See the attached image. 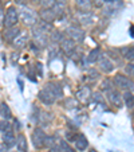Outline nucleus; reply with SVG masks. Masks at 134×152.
Wrapping results in <instances>:
<instances>
[{
	"label": "nucleus",
	"instance_id": "1",
	"mask_svg": "<svg viewBox=\"0 0 134 152\" xmlns=\"http://www.w3.org/2000/svg\"><path fill=\"white\" fill-rule=\"evenodd\" d=\"M51 30V24L46 22H38L35 26H32V38L34 43L40 49L47 46L49 43V31Z\"/></svg>",
	"mask_w": 134,
	"mask_h": 152
},
{
	"label": "nucleus",
	"instance_id": "2",
	"mask_svg": "<svg viewBox=\"0 0 134 152\" xmlns=\"http://www.w3.org/2000/svg\"><path fill=\"white\" fill-rule=\"evenodd\" d=\"M17 14H19V19L22 20L26 26L32 27L38 23V14L32 8H30V7L22 6L17 10Z\"/></svg>",
	"mask_w": 134,
	"mask_h": 152
},
{
	"label": "nucleus",
	"instance_id": "3",
	"mask_svg": "<svg viewBox=\"0 0 134 152\" xmlns=\"http://www.w3.org/2000/svg\"><path fill=\"white\" fill-rule=\"evenodd\" d=\"M113 83L117 89L120 90H133L134 89V81L131 80L130 77L127 75H123V74H117L114 75L113 78Z\"/></svg>",
	"mask_w": 134,
	"mask_h": 152
},
{
	"label": "nucleus",
	"instance_id": "4",
	"mask_svg": "<svg viewBox=\"0 0 134 152\" xmlns=\"http://www.w3.org/2000/svg\"><path fill=\"white\" fill-rule=\"evenodd\" d=\"M19 22V14H17V8L16 7H8L4 14V20H3V26L6 28L8 27H14Z\"/></svg>",
	"mask_w": 134,
	"mask_h": 152
},
{
	"label": "nucleus",
	"instance_id": "5",
	"mask_svg": "<svg viewBox=\"0 0 134 152\" xmlns=\"http://www.w3.org/2000/svg\"><path fill=\"white\" fill-rule=\"evenodd\" d=\"M103 7H105L103 14L107 16H113L123 8V0H105Z\"/></svg>",
	"mask_w": 134,
	"mask_h": 152
},
{
	"label": "nucleus",
	"instance_id": "6",
	"mask_svg": "<svg viewBox=\"0 0 134 152\" xmlns=\"http://www.w3.org/2000/svg\"><path fill=\"white\" fill-rule=\"evenodd\" d=\"M46 137H47V135L42 128L35 129L34 132H32V136H31L35 148H38V149L43 148V147H44V143H46Z\"/></svg>",
	"mask_w": 134,
	"mask_h": 152
},
{
	"label": "nucleus",
	"instance_id": "7",
	"mask_svg": "<svg viewBox=\"0 0 134 152\" xmlns=\"http://www.w3.org/2000/svg\"><path fill=\"white\" fill-rule=\"evenodd\" d=\"M106 93H107V100L111 105L115 106V108H122V105H123L122 94L118 92V89H113V88H110L109 90H106Z\"/></svg>",
	"mask_w": 134,
	"mask_h": 152
},
{
	"label": "nucleus",
	"instance_id": "8",
	"mask_svg": "<svg viewBox=\"0 0 134 152\" xmlns=\"http://www.w3.org/2000/svg\"><path fill=\"white\" fill-rule=\"evenodd\" d=\"M97 62H98V65H99V69L102 70L103 73H111L115 69L114 62H113L106 54H102V53H101V55H99Z\"/></svg>",
	"mask_w": 134,
	"mask_h": 152
},
{
	"label": "nucleus",
	"instance_id": "9",
	"mask_svg": "<svg viewBox=\"0 0 134 152\" xmlns=\"http://www.w3.org/2000/svg\"><path fill=\"white\" fill-rule=\"evenodd\" d=\"M66 34H67V37H69L70 39L77 43H80L85 40V32H83V30H80L79 27H75V26L67 27V28H66Z\"/></svg>",
	"mask_w": 134,
	"mask_h": 152
},
{
	"label": "nucleus",
	"instance_id": "10",
	"mask_svg": "<svg viewBox=\"0 0 134 152\" xmlns=\"http://www.w3.org/2000/svg\"><path fill=\"white\" fill-rule=\"evenodd\" d=\"M59 49L64 53L66 55L71 57L72 54L75 53V49H77V45H75L74 40H71L70 38H64L62 42L59 43Z\"/></svg>",
	"mask_w": 134,
	"mask_h": 152
},
{
	"label": "nucleus",
	"instance_id": "11",
	"mask_svg": "<svg viewBox=\"0 0 134 152\" xmlns=\"http://www.w3.org/2000/svg\"><path fill=\"white\" fill-rule=\"evenodd\" d=\"M28 40H30L28 34H27V32H22V31H20V34L17 35V37L15 38L11 43H12V46H14L15 49L20 50V49H23L27 43H28Z\"/></svg>",
	"mask_w": 134,
	"mask_h": 152
},
{
	"label": "nucleus",
	"instance_id": "12",
	"mask_svg": "<svg viewBox=\"0 0 134 152\" xmlns=\"http://www.w3.org/2000/svg\"><path fill=\"white\" fill-rule=\"evenodd\" d=\"M47 90L52 94V97L56 100V98H60L63 97V90H62V86L56 82H47L46 86H44Z\"/></svg>",
	"mask_w": 134,
	"mask_h": 152
},
{
	"label": "nucleus",
	"instance_id": "13",
	"mask_svg": "<svg viewBox=\"0 0 134 152\" xmlns=\"http://www.w3.org/2000/svg\"><path fill=\"white\" fill-rule=\"evenodd\" d=\"M38 98H39V101L43 102L44 105H52V104L55 102V98L52 97V94L46 89V88L38 93Z\"/></svg>",
	"mask_w": 134,
	"mask_h": 152
},
{
	"label": "nucleus",
	"instance_id": "14",
	"mask_svg": "<svg viewBox=\"0 0 134 152\" xmlns=\"http://www.w3.org/2000/svg\"><path fill=\"white\" fill-rule=\"evenodd\" d=\"M39 16H40V19H42L43 22L50 23V24H52L55 22V19H56V16H55L52 8H43L42 11L39 12Z\"/></svg>",
	"mask_w": 134,
	"mask_h": 152
},
{
	"label": "nucleus",
	"instance_id": "15",
	"mask_svg": "<svg viewBox=\"0 0 134 152\" xmlns=\"http://www.w3.org/2000/svg\"><path fill=\"white\" fill-rule=\"evenodd\" d=\"M91 89L90 86H82L77 93V100L78 101H82V102H87L90 98H91Z\"/></svg>",
	"mask_w": 134,
	"mask_h": 152
},
{
	"label": "nucleus",
	"instance_id": "16",
	"mask_svg": "<svg viewBox=\"0 0 134 152\" xmlns=\"http://www.w3.org/2000/svg\"><path fill=\"white\" fill-rule=\"evenodd\" d=\"M1 140H3L4 145L8 147V148L14 147L15 144H16V137H15V135H14V131L11 129V131H6V132H3Z\"/></svg>",
	"mask_w": 134,
	"mask_h": 152
},
{
	"label": "nucleus",
	"instance_id": "17",
	"mask_svg": "<svg viewBox=\"0 0 134 152\" xmlns=\"http://www.w3.org/2000/svg\"><path fill=\"white\" fill-rule=\"evenodd\" d=\"M19 34H20V28L17 26H14V27H8V28H6L3 37L7 42H12Z\"/></svg>",
	"mask_w": 134,
	"mask_h": 152
},
{
	"label": "nucleus",
	"instance_id": "18",
	"mask_svg": "<svg viewBox=\"0 0 134 152\" xmlns=\"http://www.w3.org/2000/svg\"><path fill=\"white\" fill-rule=\"evenodd\" d=\"M122 101L125 104L126 108H134V94L131 93V90H125L122 94Z\"/></svg>",
	"mask_w": 134,
	"mask_h": 152
},
{
	"label": "nucleus",
	"instance_id": "19",
	"mask_svg": "<svg viewBox=\"0 0 134 152\" xmlns=\"http://www.w3.org/2000/svg\"><path fill=\"white\" fill-rule=\"evenodd\" d=\"M16 148H17V151H20V152H27V149H28L27 139H26V136L22 135V133L16 137Z\"/></svg>",
	"mask_w": 134,
	"mask_h": 152
},
{
	"label": "nucleus",
	"instance_id": "20",
	"mask_svg": "<svg viewBox=\"0 0 134 152\" xmlns=\"http://www.w3.org/2000/svg\"><path fill=\"white\" fill-rule=\"evenodd\" d=\"M74 143H75V147H77L78 151H85V149L88 147V141H87V139H86L85 135H78L77 140H75Z\"/></svg>",
	"mask_w": 134,
	"mask_h": 152
},
{
	"label": "nucleus",
	"instance_id": "21",
	"mask_svg": "<svg viewBox=\"0 0 134 152\" xmlns=\"http://www.w3.org/2000/svg\"><path fill=\"white\" fill-rule=\"evenodd\" d=\"M78 19L82 24H90L93 23V14L88 11H82L78 14Z\"/></svg>",
	"mask_w": 134,
	"mask_h": 152
},
{
	"label": "nucleus",
	"instance_id": "22",
	"mask_svg": "<svg viewBox=\"0 0 134 152\" xmlns=\"http://www.w3.org/2000/svg\"><path fill=\"white\" fill-rule=\"evenodd\" d=\"M0 116L3 117V120H9V118H12V112L6 102L0 104Z\"/></svg>",
	"mask_w": 134,
	"mask_h": 152
},
{
	"label": "nucleus",
	"instance_id": "23",
	"mask_svg": "<svg viewBox=\"0 0 134 152\" xmlns=\"http://www.w3.org/2000/svg\"><path fill=\"white\" fill-rule=\"evenodd\" d=\"M101 49L99 47H95V49H93L91 51L87 54V58H86V61H87L88 63H94V62H97L98 61V58H99V55H101Z\"/></svg>",
	"mask_w": 134,
	"mask_h": 152
},
{
	"label": "nucleus",
	"instance_id": "24",
	"mask_svg": "<svg viewBox=\"0 0 134 152\" xmlns=\"http://www.w3.org/2000/svg\"><path fill=\"white\" fill-rule=\"evenodd\" d=\"M122 57L127 59L129 62H134V46L122 49Z\"/></svg>",
	"mask_w": 134,
	"mask_h": 152
},
{
	"label": "nucleus",
	"instance_id": "25",
	"mask_svg": "<svg viewBox=\"0 0 134 152\" xmlns=\"http://www.w3.org/2000/svg\"><path fill=\"white\" fill-rule=\"evenodd\" d=\"M50 39H51L52 43H55V45H56V43H60L63 39H64V34H63V32H60V31H52Z\"/></svg>",
	"mask_w": 134,
	"mask_h": 152
},
{
	"label": "nucleus",
	"instance_id": "26",
	"mask_svg": "<svg viewBox=\"0 0 134 152\" xmlns=\"http://www.w3.org/2000/svg\"><path fill=\"white\" fill-rule=\"evenodd\" d=\"M58 144H59L60 152H75L74 149L70 147V144H69L67 140H62V139H59V140H58Z\"/></svg>",
	"mask_w": 134,
	"mask_h": 152
},
{
	"label": "nucleus",
	"instance_id": "27",
	"mask_svg": "<svg viewBox=\"0 0 134 152\" xmlns=\"http://www.w3.org/2000/svg\"><path fill=\"white\" fill-rule=\"evenodd\" d=\"M59 51H60V49H59V46H56V45L50 47L49 49V61L55 59V58L58 57V54H59Z\"/></svg>",
	"mask_w": 134,
	"mask_h": 152
},
{
	"label": "nucleus",
	"instance_id": "28",
	"mask_svg": "<svg viewBox=\"0 0 134 152\" xmlns=\"http://www.w3.org/2000/svg\"><path fill=\"white\" fill-rule=\"evenodd\" d=\"M75 3L79 8L85 10V11H88L90 7H91V3H90V0H75Z\"/></svg>",
	"mask_w": 134,
	"mask_h": 152
},
{
	"label": "nucleus",
	"instance_id": "29",
	"mask_svg": "<svg viewBox=\"0 0 134 152\" xmlns=\"http://www.w3.org/2000/svg\"><path fill=\"white\" fill-rule=\"evenodd\" d=\"M56 3V0H39V4L43 8H52Z\"/></svg>",
	"mask_w": 134,
	"mask_h": 152
},
{
	"label": "nucleus",
	"instance_id": "30",
	"mask_svg": "<svg viewBox=\"0 0 134 152\" xmlns=\"http://www.w3.org/2000/svg\"><path fill=\"white\" fill-rule=\"evenodd\" d=\"M58 140L59 139L58 137H55V136H47L46 137V143H44V147H52V145H55V144L58 143Z\"/></svg>",
	"mask_w": 134,
	"mask_h": 152
},
{
	"label": "nucleus",
	"instance_id": "31",
	"mask_svg": "<svg viewBox=\"0 0 134 152\" xmlns=\"http://www.w3.org/2000/svg\"><path fill=\"white\" fill-rule=\"evenodd\" d=\"M12 125L9 124V120H3L0 123V131L1 132H6V131H11Z\"/></svg>",
	"mask_w": 134,
	"mask_h": 152
},
{
	"label": "nucleus",
	"instance_id": "32",
	"mask_svg": "<svg viewBox=\"0 0 134 152\" xmlns=\"http://www.w3.org/2000/svg\"><path fill=\"white\" fill-rule=\"evenodd\" d=\"M113 86V81H110V80H103L102 81V83H101V90L102 92H106V90H109Z\"/></svg>",
	"mask_w": 134,
	"mask_h": 152
},
{
	"label": "nucleus",
	"instance_id": "33",
	"mask_svg": "<svg viewBox=\"0 0 134 152\" xmlns=\"http://www.w3.org/2000/svg\"><path fill=\"white\" fill-rule=\"evenodd\" d=\"M93 100L95 101V102H98V104H103V96L101 94V92H95V93H93Z\"/></svg>",
	"mask_w": 134,
	"mask_h": 152
},
{
	"label": "nucleus",
	"instance_id": "34",
	"mask_svg": "<svg viewBox=\"0 0 134 152\" xmlns=\"http://www.w3.org/2000/svg\"><path fill=\"white\" fill-rule=\"evenodd\" d=\"M91 6H94L95 8H102L103 4H105V0H90Z\"/></svg>",
	"mask_w": 134,
	"mask_h": 152
},
{
	"label": "nucleus",
	"instance_id": "35",
	"mask_svg": "<svg viewBox=\"0 0 134 152\" xmlns=\"http://www.w3.org/2000/svg\"><path fill=\"white\" fill-rule=\"evenodd\" d=\"M78 135L79 133H74V132H67V135H66V139H67V141H75L78 137Z\"/></svg>",
	"mask_w": 134,
	"mask_h": 152
},
{
	"label": "nucleus",
	"instance_id": "36",
	"mask_svg": "<svg viewBox=\"0 0 134 152\" xmlns=\"http://www.w3.org/2000/svg\"><path fill=\"white\" fill-rule=\"evenodd\" d=\"M126 73H127L129 75H134V62H130L127 65V66H126Z\"/></svg>",
	"mask_w": 134,
	"mask_h": 152
},
{
	"label": "nucleus",
	"instance_id": "37",
	"mask_svg": "<svg viewBox=\"0 0 134 152\" xmlns=\"http://www.w3.org/2000/svg\"><path fill=\"white\" fill-rule=\"evenodd\" d=\"M36 73L39 77H43V67H42V63H39V62L36 63Z\"/></svg>",
	"mask_w": 134,
	"mask_h": 152
},
{
	"label": "nucleus",
	"instance_id": "38",
	"mask_svg": "<svg viewBox=\"0 0 134 152\" xmlns=\"http://www.w3.org/2000/svg\"><path fill=\"white\" fill-rule=\"evenodd\" d=\"M49 152H60V148H59V144H55V145H52V147H50L49 148Z\"/></svg>",
	"mask_w": 134,
	"mask_h": 152
},
{
	"label": "nucleus",
	"instance_id": "39",
	"mask_svg": "<svg viewBox=\"0 0 134 152\" xmlns=\"http://www.w3.org/2000/svg\"><path fill=\"white\" fill-rule=\"evenodd\" d=\"M3 20H4V12L3 10H0V27L3 26Z\"/></svg>",
	"mask_w": 134,
	"mask_h": 152
},
{
	"label": "nucleus",
	"instance_id": "40",
	"mask_svg": "<svg viewBox=\"0 0 134 152\" xmlns=\"http://www.w3.org/2000/svg\"><path fill=\"white\" fill-rule=\"evenodd\" d=\"M7 149H8V147H6L3 144V145H0V152H7Z\"/></svg>",
	"mask_w": 134,
	"mask_h": 152
},
{
	"label": "nucleus",
	"instance_id": "41",
	"mask_svg": "<svg viewBox=\"0 0 134 152\" xmlns=\"http://www.w3.org/2000/svg\"><path fill=\"white\" fill-rule=\"evenodd\" d=\"M15 61H17V55H16V53H14V55H12V62L15 63Z\"/></svg>",
	"mask_w": 134,
	"mask_h": 152
},
{
	"label": "nucleus",
	"instance_id": "42",
	"mask_svg": "<svg viewBox=\"0 0 134 152\" xmlns=\"http://www.w3.org/2000/svg\"><path fill=\"white\" fill-rule=\"evenodd\" d=\"M15 1H17V3L22 4V6H24V1H26V0H15Z\"/></svg>",
	"mask_w": 134,
	"mask_h": 152
},
{
	"label": "nucleus",
	"instance_id": "43",
	"mask_svg": "<svg viewBox=\"0 0 134 152\" xmlns=\"http://www.w3.org/2000/svg\"><path fill=\"white\" fill-rule=\"evenodd\" d=\"M130 35H131V37H134V28H133V27H131V28H130Z\"/></svg>",
	"mask_w": 134,
	"mask_h": 152
},
{
	"label": "nucleus",
	"instance_id": "44",
	"mask_svg": "<svg viewBox=\"0 0 134 152\" xmlns=\"http://www.w3.org/2000/svg\"><path fill=\"white\" fill-rule=\"evenodd\" d=\"M90 152H97V151H95V149H91V151H90Z\"/></svg>",
	"mask_w": 134,
	"mask_h": 152
},
{
	"label": "nucleus",
	"instance_id": "45",
	"mask_svg": "<svg viewBox=\"0 0 134 152\" xmlns=\"http://www.w3.org/2000/svg\"><path fill=\"white\" fill-rule=\"evenodd\" d=\"M0 3H1V0H0Z\"/></svg>",
	"mask_w": 134,
	"mask_h": 152
},
{
	"label": "nucleus",
	"instance_id": "46",
	"mask_svg": "<svg viewBox=\"0 0 134 152\" xmlns=\"http://www.w3.org/2000/svg\"><path fill=\"white\" fill-rule=\"evenodd\" d=\"M6 1H7V0H6Z\"/></svg>",
	"mask_w": 134,
	"mask_h": 152
}]
</instances>
